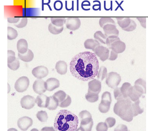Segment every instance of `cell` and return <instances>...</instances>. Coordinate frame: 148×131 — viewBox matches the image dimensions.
I'll return each instance as SVG.
<instances>
[{"label":"cell","instance_id":"cell-7","mask_svg":"<svg viewBox=\"0 0 148 131\" xmlns=\"http://www.w3.org/2000/svg\"><path fill=\"white\" fill-rule=\"evenodd\" d=\"M93 51L102 61L104 62L108 59L110 51L108 48L100 45L97 47Z\"/></svg>","mask_w":148,"mask_h":131},{"label":"cell","instance_id":"cell-48","mask_svg":"<svg viewBox=\"0 0 148 131\" xmlns=\"http://www.w3.org/2000/svg\"><path fill=\"white\" fill-rule=\"evenodd\" d=\"M101 100H106L112 102V97L110 93L108 92H105L103 93L101 96Z\"/></svg>","mask_w":148,"mask_h":131},{"label":"cell","instance_id":"cell-17","mask_svg":"<svg viewBox=\"0 0 148 131\" xmlns=\"http://www.w3.org/2000/svg\"><path fill=\"white\" fill-rule=\"evenodd\" d=\"M143 94L138 90L135 86H132L128 92V97L133 102H136L139 100L140 98L142 96Z\"/></svg>","mask_w":148,"mask_h":131},{"label":"cell","instance_id":"cell-37","mask_svg":"<svg viewBox=\"0 0 148 131\" xmlns=\"http://www.w3.org/2000/svg\"><path fill=\"white\" fill-rule=\"evenodd\" d=\"M107 69L104 66H102L98 72L97 78L98 79L102 81L105 77H106L107 75Z\"/></svg>","mask_w":148,"mask_h":131},{"label":"cell","instance_id":"cell-9","mask_svg":"<svg viewBox=\"0 0 148 131\" xmlns=\"http://www.w3.org/2000/svg\"><path fill=\"white\" fill-rule=\"evenodd\" d=\"M108 48L117 53L120 54L125 51L126 46L125 43L121 41L120 39L119 38L113 42Z\"/></svg>","mask_w":148,"mask_h":131},{"label":"cell","instance_id":"cell-51","mask_svg":"<svg viewBox=\"0 0 148 131\" xmlns=\"http://www.w3.org/2000/svg\"><path fill=\"white\" fill-rule=\"evenodd\" d=\"M127 127L124 125H119L116 128L114 131H127Z\"/></svg>","mask_w":148,"mask_h":131},{"label":"cell","instance_id":"cell-19","mask_svg":"<svg viewBox=\"0 0 148 131\" xmlns=\"http://www.w3.org/2000/svg\"><path fill=\"white\" fill-rule=\"evenodd\" d=\"M18 56L20 59L27 62L31 61L34 57L33 52L30 49H28L27 51L24 54L18 53Z\"/></svg>","mask_w":148,"mask_h":131},{"label":"cell","instance_id":"cell-14","mask_svg":"<svg viewBox=\"0 0 148 131\" xmlns=\"http://www.w3.org/2000/svg\"><path fill=\"white\" fill-rule=\"evenodd\" d=\"M92 117H88L81 119L79 130L83 131H91L93 126Z\"/></svg>","mask_w":148,"mask_h":131},{"label":"cell","instance_id":"cell-44","mask_svg":"<svg viewBox=\"0 0 148 131\" xmlns=\"http://www.w3.org/2000/svg\"><path fill=\"white\" fill-rule=\"evenodd\" d=\"M108 127L105 123H99L97 125L96 130L97 131H107Z\"/></svg>","mask_w":148,"mask_h":131},{"label":"cell","instance_id":"cell-8","mask_svg":"<svg viewBox=\"0 0 148 131\" xmlns=\"http://www.w3.org/2000/svg\"><path fill=\"white\" fill-rule=\"evenodd\" d=\"M36 103L35 98L29 95L24 96L21 100V105L22 107L27 110L32 109L35 105Z\"/></svg>","mask_w":148,"mask_h":131},{"label":"cell","instance_id":"cell-32","mask_svg":"<svg viewBox=\"0 0 148 131\" xmlns=\"http://www.w3.org/2000/svg\"><path fill=\"white\" fill-rule=\"evenodd\" d=\"M94 37L96 40L99 41L103 44H106V40L107 37L101 31H97L94 34Z\"/></svg>","mask_w":148,"mask_h":131},{"label":"cell","instance_id":"cell-30","mask_svg":"<svg viewBox=\"0 0 148 131\" xmlns=\"http://www.w3.org/2000/svg\"><path fill=\"white\" fill-rule=\"evenodd\" d=\"M66 96V94L65 92L62 90H59L54 93L53 96V98L58 102L59 103L64 100Z\"/></svg>","mask_w":148,"mask_h":131},{"label":"cell","instance_id":"cell-46","mask_svg":"<svg viewBox=\"0 0 148 131\" xmlns=\"http://www.w3.org/2000/svg\"><path fill=\"white\" fill-rule=\"evenodd\" d=\"M54 8L56 11H61L63 8V3L62 1L59 0L56 1L54 3Z\"/></svg>","mask_w":148,"mask_h":131},{"label":"cell","instance_id":"cell-31","mask_svg":"<svg viewBox=\"0 0 148 131\" xmlns=\"http://www.w3.org/2000/svg\"><path fill=\"white\" fill-rule=\"evenodd\" d=\"M85 98L88 102L94 103L98 100L99 95L96 93L88 91V92L85 95Z\"/></svg>","mask_w":148,"mask_h":131},{"label":"cell","instance_id":"cell-28","mask_svg":"<svg viewBox=\"0 0 148 131\" xmlns=\"http://www.w3.org/2000/svg\"><path fill=\"white\" fill-rule=\"evenodd\" d=\"M66 18L64 17H53L51 18V22L57 27H61L65 24Z\"/></svg>","mask_w":148,"mask_h":131},{"label":"cell","instance_id":"cell-12","mask_svg":"<svg viewBox=\"0 0 148 131\" xmlns=\"http://www.w3.org/2000/svg\"><path fill=\"white\" fill-rule=\"evenodd\" d=\"M103 30L106 37L111 35L119 36V31L116 28V25L109 24L105 25L103 27Z\"/></svg>","mask_w":148,"mask_h":131},{"label":"cell","instance_id":"cell-49","mask_svg":"<svg viewBox=\"0 0 148 131\" xmlns=\"http://www.w3.org/2000/svg\"><path fill=\"white\" fill-rule=\"evenodd\" d=\"M118 54L111 50L110 51L109 56L108 59L109 60L113 61L115 60L117 58Z\"/></svg>","mask_w":148,"mask_h":131},{"label":"cell","instance_id":"cell-13","mask_svg":"<svg viewBox=\"0 0 148 131\" xmlns=\"http://www.w3.org/2000/svg\"><path fill=\"white\" fill-rule=\"evenodd\" d=\"M33 89L35 92L39 95L43 94L47 90L45 81L40 79L36 80L33 84Z\"/></svg>","mask_w":148,"mask_h":131},{"label":"cell","instance_id":"cell-55","mask_svg":"<svg viewBox=\"0 0 148 131\" xmlns=\"http://www.w3.org/2000/svg\"><path fill=\"white\" fill-rule=\"evenodd\" d=\"M65 8L66 9V10H67V11H70L71 10H72V8L70 9H68V8H67V1H65Z\"/></svg>","mask_w":148,"mask_h":131},{"label":"cell","instance_id":"cell-1","mask_svg":"<svg viewBox=\"0 0 148 131\" xmlns=\"http://www.w3.org/2000/svg\"><path fill=\"white\" fill-rule=\"evenodd\" d=\"M99 69V61L96 55L90 52L77 54L70 63L72 75L82 81H88L95 77Z\"/></svg>","mask_w":148,"mask_h":131},{"label":"cell","instance_id":"cell-36","mask_svg":"<svg viewBox=\"0 0 148 131\" xmlns=\"http://www.w3.org/2000/svg\"><path fill=\"white\" fill-rule=\"evenodd\" d=\"M37 118L41 122H45L48 119V115L47 112L45 111H38L36 115Z\"/></svg>","mask_w":148,"mask_h":131},{"label":"cell","instance_id":"cell-39","mask_svg":"<svg viewBox=\"0 0 148 131\" xmlns=\"http://www.w3.org/2000/svg\"><path fill=\"white\" fill-rule=\"evenodd\" d=\"M114 98L117 101L120 100L125 98L124 97L122 93H121L120 88H119V87H118V88L117 87V88H115L114 89Z\"/></svg>","mask_w":148,"mask_h":131},{"label":"cell","instance_id":"cell-24","mask_svg":"<svg viewBox=\"0 0 148 131\" xmlns=\"http://www.w3.org/2000/svg\"><path fill=\"white\" fill-rule=\"evenodd\" d=\"M112 102L101 100V102L99 104L98 109L99 111L102 113H106L109 111L110 107V105Z\"/></svg>","mask_w":148,"mask_h":131},{"label":"cell","instance_id":"cell-59","mask_svg":"<svg viewBox=\"0 0 148 131\" xmlns=\"http://www.w3.org/2000/svg\"><path fill=\"white\" fill-rule=\"evenodd\" d=\"M72 10L73 11H74V1H72Z\"/></svg>","mask_w":148,"mask_h":131},{"label":"cell","instance_id":"cell-42","mask_svg":"<svg viewBox=\"0 0 148 131\" xmlns=\"http://www.w3.org/2000/svg\"><path fill=\"white\" fill-rule=\"evenodd\" d=\"M8 62L10 63L12 62L16 59L15 57V53L12 50H8Z\"/></svg>","mask_w":148,"mask_h":131},{"label":"cell","instance_id":"cell-54","mask_svg":"<svg viewBox=\"0 0 148 131\" xmlns=\"http://www.w3.org/2000/svg\"><path fill=\"white\" fill-rule=\"evenodd\" d=\"M104 9H105V10H106V11H108L109 10H110V8L108 9H106V1H104Z\"/></svg>","mask_w":148,"mask_h":131},{"label":"cell","instance_id":"cell-29","mask_svg":"<svg viewBox=\"0 0 148 131\" xmlns=\"http://www.w3.org/2000/svg\"><path fill=\"white\" fill-rule=\"evenodd\" d=\"M48 29L49 31L51 34L53 35H58L63 31L64 27H57L51 23L49 25Z\"/></svg>","mask_w":148,"mask_h":131},{"label":"cell","instance_id":"cell-26","mask_svg":"<svg viewBox=\"0 0 148 131\" xmlns=\"http://www.w3.org/2000/svg\"><path fill=\"white\" fill-rule=\"evenodd\" d=\"M135 88L141 92L142 94H146V81L142 79L136 80L135 83Z\"/></svg>","mask_w":148,"mask_h":131},{"label":"cell","instance_id":"cell-61","mask_svg":"<svg viewBox=\"0 0 148 131\" xmlns=\"http://www.w3.org/2000/svg\"><path fill=\"white\" fill-rule=\"evenodd\" d=\"M113 1H111V7H110V10L111 11H112V9H113V8H112V5H113Z\"/></svg>","mask_w":148,"mask_h":131},{"label":"cell","instance_id":"cell-38","mask_svg":"<svg viewBox=\"0 0 148 131\" xmlns=\"http://www.w3.org/2000/svg\"><path fill=\"white\" fill-rule=\"evenodd\" d=\"M8 67L12 71H16L20 67V62L18 58H16L14 61L11 63H8Z\"/></svg>","mask_w":148,"mask_h":131},{"label":"cell","instance_id":"cell-21","mask_svg":"<svg viewBox=\"0 0 148 131\" xmlns=\"http://www.w3.org/2000/svg\"><path fill=\"white\" fill-rule=\"evenodd\" d=\"M84 45L86 49H91L93 51L97 47L100 45V44L97 40L90 39L86 40Z\"/></svg>","mask_w":148,"mask_h":131},{"label":"cell","instance_id":"cell-22","mask_svg":"<svg viewBox=\"0 0 148 131\" xmlns=\"http://www.w3.org/2000/svg\"><path fill=\"white\" fill-rule=\"evenodd\" d=\"M48 97L44 94H40L36 99V103L40 108H46Z\"/></svg>","mask_w":148,"mask_h":131},{"label":"cell","instance_id":"cell-45","mask_svg":"<svg viewBox=\"0 0 148 131\" xmlns=\"http://www.w3.org/2000/svg\"><path fill=\"white\" fill-rule=\"evenodd\" d=\"M28 19L26 18H23L21 20V22L17 24H15V26L17 27L18 28H23L26 26L27 24Z\"/></svg>","mask_w":148,"mask_h":131},{"label":"cell","instance_id":"cell-35","mask_svg":"<svg viewBox=\"0 0 148 131\" xmlns=\"http://www.w3.org/2000/svg\"><path fill=\"white\" fill-rule=\"evenodd\" d=\"M99 23L101 28H103L105 25L111 24L116 25L115 22L111 18H101L99 19Z\"/></svg>","mask_w":148,"mask_h":131},{"label":"cell","instance_id":"cell-57","mask_svg":"<svg viewBox=\"0 0 148 131\" xmlns=\"http://www.w3.org/2000/svg\"><path fill=\"white\" fill-rule=\"evenodd\" d=\"M42 11H43L44 10V0H42Z\"/></svg>","mask_w":148,"mask_h":131},{"label":"cell","instance_id":"cell-23","mask_svg":"<svg viewBox=\"0 0 148 131\" xmlns=\"http://www.w3.org/2000/svg\"><path fill=\"white\" fill-rule=\"evenodd\" d=\"M116 19L118 24L122 29L128 27L131 21V19L128 17H118L116 18Z\"/></svg>","mask_w":148,"mask_h":131},{"label":"cell","instance_id":"cell-16","mask_svg":"<svg viewBox=\"0 0 148 131\" xmlns=\"http://www.w3.org/2000/svg\"><path fill=\"white\" fill-rule=\"evenodd\" d=\"M60 81L55 78H49L45 82L46 89L49 91H52L60 86Z\"/></svg>","mask_w":148,"mask_h":131},{"label":"cell","instance_id":"cell-20","mask_svg":"<svg viewBox=\"0 0 148 131\" xmlns=\"http://www.w3.org/2000/svg\"><path fill=\"white\" fill-rule=\"evenodd\" d=\"M56 69L58 73L61 75L65 74L67 73V64L64 61H59L56 65Z\"/></svg>","mask_w":148,"mask_h":131},{"label":"cell","instance_id":"cell-4","mask_svg":"<svg viewBox=\"0 0 148 131\" xmlns=\"http://www.w3.org/2000/svg\"><path fill=\"white\" fill-rule=\"evenodd\" d=\"M121 81V76L116 72H110L106 75V84L109 87L112 89H115L117 88Z\"/></svg>","mask_w":148,"mask_h":131},{"label":"cell","instance_id":"cell-47","mask_svg":"<svg viewBox=\"0 0 148 131\" xmlns=\"http://www.w3.org/2000/svg\"><path fill=\"white\" fill-rule=\"evenodd\" d=\"M79 116L81 119L88 117H92L90 113L86 110H83L80 112Z\"/></svg>","mask_w":148,"mask_h":131},{"label":"cell","instance_id":"cell-10","mask_svg":"<svg viewBox=\"0 0 148 131\" xmlns=\"http://www.w3.org/2000/svg\"><path fill=\"white\" fill-rule=\"evenodd\" d=\"M33 124V120L27 117H24L20 118L17 121L18 128L23 131H26Z\"/></svg>","mask_w":148,"mask_h":131},{"label":"cell","instance_id":"cell-3","mask_svg":"<svg viewBox=\"0 0 148 131\" xmlns=\"http://www.w3.org/2000/svg\"><path fill=\"white\" fill-rule=\"evenodd\" d=\"M132 101L129 98L117 101L114 105L113 111L123 120L127 122L131 121L134 117L132 109Z\"/></svg>","mask_w":148,"mask_h":131},{"label":"cell","instance_id":"cell-53","mask_svg":"<svg viewBox=\"0 0 148 131\" xmlns=\"http://www.w3.org/2000/svg\"><path fill=\"white\" fill-rule=\"evenodd\" d=\"M115 2L116 3H117V4H118V6L115 9V11H117V10L118 9H119V7H120V9H121V10H122V11H124L123 9L122 8V7H121V4H122V3H123L124 2L123 1H122L121 2V3H120V4H119V3H118V2L117 1H115Z\"/></svg>","mask_w":148,"mask_h":131},{"label":"cell","instance_id":"cell-5","mask_svg":"<svg viewBox=\"0 0 148 131\" xmlns=\"http://www.w3.org/2000/svg\"><path fill=\"white\" fill-rule=\"evenodd\" d=\"M29 85V80L27 77L23 76L19 78L15 83L16 90L20 93L25 91Z\"/></svg>","mask_w":148,"mask_h":131},{"label":"cell","instance_id":"cell-6","mask_svg":"<svg viewBox=\"0 0 148 131\" xmlns=\"http://www.w3.org/2000/svg\"><path fill=\"white\" fill-rule=\"evenodd\" d=\"M65 25L68 29L73 31L77 30L81 26L80 19L76 17L67 18H66Z\"/></svg>","mask_w":148,"mask_h":131},{"label":"cell","instance_id":"cell-2","mask_svg":"<svg viewBox=\"0 0 148 131\" xmlns=\"http://www.w3.org/2000/svg\"><path fill=\"white\" fill-rule=\"evenodd\" d=\"M79 125L78 117L69 110H60L54 121V128L59 131H75Z\"/></svg>","mask_w":148,"mask_h":131},{"label":"cell","instance_id":"cell-43","mask_svg":"<svg viewBox=\"0 0 148 131\" xmlns=\"http://www.w3.org/2000/svg\"><path fill=\"white\" fill-rule=\"evenodd\" d=\"M105 123L107 125L108 128H109L114 126L116 124V120L115 118L113 117H109L106 118Z\"/></svg>","mask_w":148,"mask_h":131},{"label":"cell","instance_id":"cell-41","mask_svg":"<svg viewBox=\"0 0 148 131\" xmlns=\"http://www.w3.org/2000/svg\"><path fill=\"white\" fill-rule=\"evenodd\" d=\"M136 24L134 20L131 19L130 24L125 28L122 29L123 31L127 32H132L136 29Z\"/></svg>","mask_w":148,"mask_h":131},{"label":"cell","instance_id":"cell-33","mask_svg":"<svg viewBox=\"0 0 148 131\" xmlns=\"http://www.w3.org/2000/svg\"><path fill=\"white\" fill-rule=\"evenodd\" d=\"M18 33L17 30L10 27H8V40H13L16 39L18 36Z\"/></svg>","mask_w":148,"mask_h":131},{"label":"cell","instance_id":"cell-15","mask_svg":"<svg viewBox=\"0 0 148 131\" xmlns=\"http://www.w3.org/2000/svg\"><path fill=\"white\" fill-rule=\"evenodd\" d=\"M101 82L97 79H93L88 83V91L99 94L101 90Z\"/></svg>","mask_w":148,"mask_h":131},{"label":"cell","instance_id":"cell-27","mask_svg":"<svg viewBox=\"0 0 148 131\" xmlns=\"http://www.w3.org/2000/svg\"><path fill=\"white\" fill-rule=\"evenodd\" d=\"M59 106V103L53 98V96L48 97V100L46 108L49 110H56Z\"/></svg>","mask_w":148,"mask_h":131},{"label":"cell","instance_id":"cell-58","mask_svg":"<svg viewBox=\"0 0 148 131\" xmlns=\"http://www.w3.org/2000/svg\"><path fill=\"white\" fill-rule=\"evenodd\" d=\"M44 5H47V6H48L49 8V10H50L51 11H52V9H51V7H50V6L49 4H46V3H44Z\"/></svg>","mask_w":148,"mask_h":131},{"label":"cell","instance_id":"cell-18","mask_svg":"<svg viewBox=\"0 0 148 131\" xmlns=\"http://www.w3.org/2000/svg\"><path fill=\"white\" fill-rule=\"evenodd\" d=\"M28 46L27 41L25 39H20L17 42V50L19 53L24 54L26 52L28 49Z\"/></svg>","mask_w":148,"mask_h":131},{"label":"cell","instance_id":"cell-52","mask_svg":"<svg viewBox=\"0 0 148 131\" xmlns=\"http://www.w3.org/2000/svg\"><path fill=\"white\" fill-rule=\"evenodd\" d=\"M20 20V18H8V22L9 23H16L18 22Z\"/></svg>","mask_w":148,"mask_h":131},{"label":"cell","instance_id":"cell-50","mask_svg":"<svg viewBox=\"0 0 148 131\" xmlns=\"http://www.w3.org/2000/svg\"><path fill=\"white\" fill-rule=\"evenodd\" d=\"M137 20L140 22V23L141 24V26H142L144 28H146V18H136Z\"/></svg>","mask_w":148,"mask_h":131},{"label":"cell","instance_id":"cell-11","mask_svg":"<svg viewBox=\"0 0 148 131\" xmlns=\"http://www.w3.org/2000/svg\"><path fill=\"white\" fill-rule=\"evenodd\" d=\"M32 73L33 75L37 79H41L48 75L49 71L46 67L39 66L34 69Z\"/></svg>","mask_w":148,"mask_h":131},{"label":"cell","instance_id":"cell-60","mask_svg":"<svg viewBox=\"0 0 148 131\" xmlns=\"http://www.w3.org/2000/svg\"><path fill=\"white\" fill-rule=\"evenodd\" d=\"M77 11H79V0H77Z\"/></svg>","mask_w":148,"mask_h":131},{"label":"cell","instance_id":"cell-25","mask_svg":"<svg viewBox=\"0 0 148 131\" xmlns=\"http://www.w3.org/2000/svg\"><path fill=\"white\" fill-rule=\"evenodd\" d=\"M139 104V100L134 102V103H132V109L134 117H136L138 115L143 113V109H141Z\"/></svg>","mask_w":148,"mask_h":131},{"label":"cell","instance_id":"cell-34","mask_svg":"<svg viewBox=\"0 0 148 131\" xmlns=\"http://www.w3.org/2000/svg\"><path fill=\"white\" fill-rule=\"evenodd\" d=\"M132 86L130 83L128 82H126L124 83L123 84L122 87L120 88L121 93L125 98H129L128 96V92H129L130 89Z\"/></svg>","mask_w":148,"mask_h":131},{"label":"cell","instance_id":"cell-56","mask_svg":"<svg viewBox=\"0 0 148 131\" xmlns=\"http://www.w3.org/2000/svg\"><path fill=\"white\" fill-rule=\"evenodd\" d=\"M85 6H91V4H84V3H83V2H82V5H81V6H82V7Z\"/></svg>","mask_w":148,"mask_h":131},{"label":"cell","instance_id":"cell-40","mask_svg":"<svg viewBox=\"0 0 148 131\" xmlns=\"http://www.w3.org/2000/svg\"><path fill=\"white\" fill-rule=\"evenodd\" d=\"M71 103V99L69 95H67L65 99L59 103V106L61 107L66 108L69 106Z\"/></svg>","mask_w":148,"mask_h":131}]
</instances>
